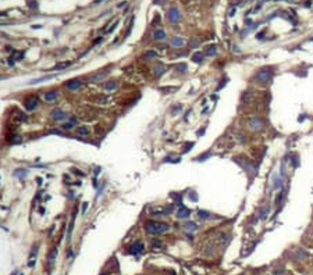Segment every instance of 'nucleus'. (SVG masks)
Here are the masks:
<instances>
[{"mask_svg":"<svg viewBox=\"0 0 313 275\" xmlns=\"http://www.w3.org/2000/svg\"><path fill=\"white\" fill-rule=\"evenodd\" d=\"M20 275H22V274H20Z\"/></svg>","mask_w":313,"mask_h":275,"instance_id":"nucleus-32","label":"nucleus"},{"mask_svg":"<svg viewBox=\"0 0 313 275\" xmlns=\"http://www.w3.org/2000/svg\"><path fill=\"white\" fill-rule=\"evenodd\" d=\"M153 38H155L156 40H164V39L167 38V35H166V32L163 31V29H157V31L153 34Z\"/></svg>","mask_w":313,"mask_h":275,"instance_id":"nucleus-14","label":"nucleus"},{"mask_svg":"<svg viewBox=\"0 0 313 275\" xmlns=\"http://www.w3.org/2000/svg\"><path fill=\"white\" fill-rule=\"evenodd\" d=\"M198 215H199V218H202V220H209V218H212V214H210L209 211H203V210H200L199 213H198Z\"/></svg>","mask_w":313,"mask_h":275,"instance_id":"nucleus-19","label":"nucleus"},{"mask_svg":"<svg viewBox=\"0 0 313 275\" xmlns=\"http://www.w3.org/2000/svg\"><path fill=\"white\" fill-rule=\"evenodd\" d=\"M191 215V210L189 209H186L185 206H180V209H178V211H177V217L178 218H181V220H184V218H188V217Z\"/></svg>","mask_w":313,"mask_h":275,"instance_id":"nucleus-6","label":"nucleus"},{"mask_svg":"<svg viewBox=\"0 0 313 275\" xmlns=\"http://www.w3.org/2000/svg\"><path fill=\"white\" fill-rule=\"evenodd\" d=\"M192 61L196 63V64H200V63L203 61V54H202V52H196L195 54L192 56Z\"/></svg>","mask_w":313,"mask_h":275,"instance_id":"nucleus-17","label":"nucleus"},{"mask_svg":"<svg viewBox=\"0 0 313 275\" xmlns=\"http://www.w3.org/2000/svg\"><path fill=\"white\" fill-rule=\"evenodd\" d=\"M36 254H38V244H35L34 247H32V250H31V254H29V261H28V265L29 267H34L35 265V258H36Z\"/></svg>","mask_w":313,"mask_h":275,"instance_id":"nucleus-9","label":"nucleus"},{"mask_svg":"<svg viewBox=\"0 0 313 275\" xmlns=\"http://www.w3.org/2000/svg\"><path fill=\"white\" fill-rule=\"evenodd\" d=\"M107 75H109V71H106L104 74H97V75L95 76V78H93V81H95V82H99L100 79H104Z\"/></svg>","mask_w":313,"mask_h":275,"instance_id":"nucleus-24","label":"nucleus"},{"mask_svg":"<svg viewBox=\"0 0 313 275\" xmlns=\"http://www.w3.org/2000/svg\"><path fill=\"white\" fill-rule=\"evenodd\" d=\"M167 20H169L171 24H177V22L181 20V15H180L178 8L171 7V8L169 10V13H167Z\"/></svg>","mask_w":313,"mask_h":275,"instance_id":"nucleus-3","label":"nucleus"},{"mask_svg":"<svg viewBox=\"0 0 313 275\" xmlns=\"http://www.w3.org/2000/svg\"><path fill=\"white\" fill-rule=\"evenodd\" d=\"M57 99H59V92H56V90H50V92L45 93V100L49 102V103L56 102Z\"/></svg>","mask_w":313,"mask_h":275,"instance_id":"nucleus-8","label":"nucleus"},{"mask_svg":"<svg viewBox=\"0 0 313 275\" xmlns=\"http://www.w3.org/2000/svg\"><path fill=\"white\" fill-rule=\"evenodd\" d=\"M145 57H146V60L157 59V53H155V52H152V50H149V52H146V54H145Z\"/></svg>","mask_w":313,"mask_h":275,"instance_id":"nucleus-23","label":"nucleus"},{"mask_svg":"<svg viewBox=\"0 0 313 275\" xmlns=\"http://www.w3.org/2000/svg\"><path fill=\"white\" fill-rule=\"evenodd\" d=\"M24 104H25V108H27V110H35V108H38V106H39V100H38V97L29 96L25 99Z\"/></svg>","mask_w":313,"mask_h":275,"instance_id":"nucleus-5","label":"nucleus"},{"mask_svg":"<svg viewBox=\"0 0 313 275\" xmlns=\"http://www.w3.org/2000/svg\"><path fill=\"white\" fill-rule=\"evenodd\" d=\"M14 175L20 176V178H24V176L28 175V170H17V171L14 172Z\"/></svg>","mask_w":313,"mask_h":275,"instance_id":"nucleus-20","label":"nucleus"},{"mask_svg":"<svg viewBox=\"0 0 313 275\" xmlns=\"http://www.w3.org/2000/svg\"><path fill=\"white\" fill-rule=\"evenodd\" d=\"M70 64H71V63H68V61L60 63V64H57V66L53 68V71H56V70H64V68H67V67H70Z\"/></svg>","mask_w":313,"mask_h":275,"instance_id":"nucleus-21","label":"nucleus"},{"mask_svg":"<svg viewBox=\"0 0 313 275\" xmlns=\"http://www.w3.org/2000/svg\"><path fill=\"white\" fill-rule=\"evenodd\" d=\"M155 70H156V75H159V76H160V75H162V74H163V72H164V67H162V66L156 67Z\"/></svg>","mask_w":313,"mask_h":275,"instance_id":"nucleus-28","label":"nucleus"},{"mask_svg":"<svg viewBox=\"0 0 313 275\" xmlns=\"http://www.w3.org/2000/svg\"><path fill=\"white\" fill-rule=\"evenodd\" d=\"M185 227H186V229H188V231H195V229H198V225H196L195 222H188Z\"/></svg>","mask_w":313,"mask_h":275,"instance_id":"nucleus-25","label":"nucleus"},{"mask_svg":"<svg viewBox=\"0 0 313 275\" xmlns=\"http://www.w3.org/2000/svg\"><path fill=\"white\" fill-rule=\"evenodd\" d=\"M143 250H145V246H143V243H142V242H137V243L132 246V254H135V256L142 254V253H143Z\"/></svg>","mask_w":313,"mask_h":275,"instance_id":"nucleus-10","label":"nucleus"},{"mask_svg":"<svg viewBox=\"0 0 313 275\" xmlns=\"http://www.w3.org/2000/svg\"><path fill=\"white\" fill-rule=\"evenodd\" d=\"M56 258H57V249H53L52 251H50V254H49V258H48V264L49 265H53L56 261Z\"/></svg>","mask_w":313,"mask_h":275,"instance_id":"nucleus-15","label":"nucleus"},{"mask_svg":"<svg viewBox=\"0 0 313 275\" xmlns=\"http://www.w3.org/2000/svg\"><path fill=\"white\" fill-rule=\"evenodd\" d=\"M145 229L150 235H160V234L169 232L170 225L166 222H159V221H149V222H146V225H145Z\"/></svg>","mask_w":313,"mask_h":275,"instance_id":"nucleus-1","label":"nucleus"},{"mask_svg":"<svg viewBox=\"0 0 313 275\" xmlns=\"http://www.w3.org/2000/svg\"><path fill=\"white\" fill-rule=\"evenodd\" d=\"M117 86H118V83L116 82V81H110V82H107L106 85H104V88H106V90H114V89H117Z\"/></svg>","mask_w":313,"mask_h":275,"instance_id":"nucleus-18","label":"nucleus"},{"mask_svg":"<svg viewBox=\"0 0 313 275\" xmlns=\"http://www.w3.org/2000/svg\"><path fill=\"white\" fill-rule=\"evenodd\" d=\"M77 134L81 135V136H86V135L91 134V131L88 127H78L77 128Z\"/></svg>","mask_w":313,"mask_h":275,"instance_id":"nucleus-16","label":"nucleus"},{"mask_svg":"<svg viewBox=\"0 0 313 275\" xmlns=\"http://www.w3.org/2000/svg\"><path fill=\"white\" fill-rule=\"evenodd\" d=\"M75 124H77V120H75V118H71L68 122H64V124H63L60 128H61L63 131H72L74 127H75Z\"/></svg>","mask_w":313,"mask_h":275,"instance_id":"nucleus-12","label":"nucleus"},{"mask_svg":"<svg viewBox=\"0 0 313 275\" xmlns=\"http://www.w3.org/2000/svg\"><path fill=\"white\" fill-rule=\"evenodd\" d=\"M81 86H82V82H81L79 79H72V81H70V82L67 83L68 90H78Z\"/></svg>","mask_w":313,"mask_h":275,"instance_id":"nucleus-11","label":"nucleus"},{"mask_svg":"<svg viewBox=\"0 0 313 275\" xmlns=\"http://www.w3.org/2000/svg\"><path fill=\"white\" fill-rule=\"evenodd\" d=\"M272 76H273V72L270 71V70H263V71H260L258 75H256V79L262 83H267L269 81L272 79Z\"/></svg>","mask_w":313,"mask_h":275,"instance_id":"nucleus-4","label":"nucleus"},{"mask_svg":"<svg viewBox=\"0 0 313 275\" xmlns=\"http://www.w3.org/2000/svg\"><path fill=\"white\" fill-rule=\"evenodd\" d=\"M177 68H178V71L181 70V72H185V71H186V64H180Z\"/></svg>","mask_w":313,"mask_h":275,"instance_id":"nucleus-30","label":"nucleus"},{"mask_svg":"<svg viewBox=\"0 0 313 275\" xmlns=\"http://www.w3.org/2000/svg\"><path fill=\"white\" fill-rule=\"evenodd\" d=\"M86 207H88V203H84V209H82V211L85 213V210H86Z\"/></svg>","mask_w":313,"mask_h":275,"instance_id":"nucleus-31","label":"nucleus"},{"mask_svg":"<svg viewBox=\"0 0 313 275\" xmlns=\"http://www.w3.org/2000/svg\"><path fill=\"white\" fill-rule=\"evenodd\" d=\"M216 53H217V49H216V46H214V45H212V46L207 47V50H206V54L207 56H214Z\"/></svg>","mask_w":313,"mask_h":275,"instance_id":"nucleus-22","label":"nucleus"},{"mask_svg":"<svg viewBox=\"0 0 313 275\" xmlns=\"http://www.w3.org/2000/svg\"><path fill=\"white\" fill-rule=\"evenodd\" d=\"M50 115H52V120L53 121H57V122L64 121V120L68 118V114L65 113V111H63L61 108H54V110L50 113Z\"/></svg>","mask_w":313,"mask_h":275,"instance_id":"nucleus-2","label":"nucleus"},{"mask_svg":"<svg viewBox=\"0 0 313 275\" xmlns=\"http://www.w3.org/2000/svg\"><path fill=\"white\" fill-rule=\"evenodd\" d=\"M171 43H173V46H176V47H183V46L185 45V39L180 38V36H176V38H173Z\"/></svg>","mask_w":313,"mask_h":275,"instance_id":"nucleus-13","label":"nucleus"},{"mask_svg":"<svg viewBox=\"0 0 313 275\" xmlns=\"http://www.w3.org/2000/svg\"><path fill=\"white\" fill-rule=\"evenodd\" d=\"M269 211H270V210H269V207H266V209L262 210V211H260V218H262V220H265L266 217H267Z\"/></svg>","mask_w":313,"mask_h":275,"instance_id":"nucleus-26","label":"nucleus"},{"mask_svg":"<svg viewBox=\"0 0 313 275\" xmlns=\"http://www.w3.org/2000/svg\"><path fill=\"white\" fill-rule=\"evenodd\" d=\"M152 246H153V249H156V247H163V243H162V241H157V239H155V241H153V243H152Z\"/></svg>","mask_w":313,"mask_h":275,"instance_id":"nucleus-27","label":"nucleus"},{"mask_svg":"<svg viewBox=\"0 0 313 275\" xmlns=\"http://www.w3.org/2000/svg\"><path fill=\"white\" fill-rule=\"evenodd\" d=\"M13 138L14 139H11V143H21V141H22L20 136H13Z\"/></svg>","mask_w":313,"mask_h":275,"instance_id":"nucleus-29","label":"nucleus"},{"mask_svg":"<svg viewBox=\"0 0 313 275\" xmlns=\"http://www.w3.org/2000/svg\"><path fill=\"white\" fill-rule=\"evenodd\" d=\"M249 125H251V128L253 131H260V129H263V121H262L260 118H252Z\"/></svg>","mask_w":313,"mask_h":275,"instance_id":"nucleus-7","label":"nucleus"}]
</instances>
